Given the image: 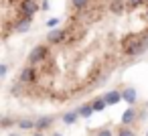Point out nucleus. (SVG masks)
I'll return each instance as SVG.
<instances>
[{"label": "nucleus", "mask_w": 148, "mask_h": 136, "mask_svg": "<svg viewBox=\"0 0 148 136\" xmlns=\"http://www.w3.org/2000/svg\"><path fill=\"white\" fill-rule=\"evenodd\" d=\"M144 2H146V0H126V6L128 8H136V6H140Z\"/></svg>", "instance_id": "16"}, {"label": "nucleus", "mask_w": 148, "mask_h": 136, "mask_svg": "<svg viewBox=\"0 0 148 136\" xmlns=\"http://www.w3.org/2000/svg\"><path fill=\"white\" fill-rule=\"evenodd\" d=\"M91 106H93V110H95V112H101V110L108 106V102H106V98H97V100H93V102H91Z\"/></svg>", "instance_id": "13"}, {"label": "nucleus", "mask_w": 148, "mask_h": 136, "mask_svg": "<svg viewBox=\"0 0 148 136\" xmlns=\"http://www.w3.org/2000/svg\"><path fill=\"white\" fill-rule=\"evenodd\" d=\"M146 136H148V130H146Z\"/></svg>", "instance_id": "25"}, {"label": "nucleus", "mask_w": 148, "mask_h": 136, "mask_svg": "<svg viewBox=\"0 0 148 136\" xmlns=\"http://www.w3.org/2000/svg\"><path fill=\"white\" fill-rule=\"evenodd\" d=\"M51 136H63V134H61V132H53Z\"/></svg>", "instance_id": "22"}, {"label": "nucleus", "mask_w": 148, "mask_h": 136, "mask_svg": "<svg viewBox=\"0 0 148 136\" xmlns=\"http://www.w3.org/2000/svg\"><path fill=\"white\" fill-rule=\"evenodd\" d=\"M65 37H67V31H63V29H55V31H49V35H47V43L55 45V43L65 41Z\"/></svg>", "instance_id": "3"}, {"label": "nucleus", "mask_w": 148, "mask_h": 136, "mask_svg": "<svg viewBox=\"0 0 148 136\" xmlns=\"http://www.w3.org/2000/svg\"><path fill=\"white\" fill-rule=\"evenodd\" d=\"M122 47H124V51H126L130 57L142 55V53L146 51V47H148V33H146V37H142V39H136V37H128V39H124Z\"/></svg>", "instance_id": "1"}, {"label": "nucleus", "mask_w": 148, "mask_h": 136, "mask_svg": "<svg viewBox=\"0 0 148 136\" xmlns=\"http://www.w3.org/2000/svg\"><path fill=\"white\" fill-rule=\"evenodd\" d=\"M136 118H138V112H136V108L134 106H128V110L122 114V124H134L136 122Z\"/></svg>", "instance_id": "4"}, {"label": "nucleus", "mask_w": 148, "mask_h": 136, "mask_svg": "<svg viewBox=\"0 0 148 136\" xmlns=\"http://www.w3.org/2000/svg\"><path fill=\"white\" fill-rule=\"evenodd\" d=\"M118 136H136V132H134L128 124H122V128L118 130Z\"/></svg>", "instance_id": "15"}, {"label": "nucleus", "mask_w": 148, "mask_h": 136, "mask_svg": "<svg viewBox=\"0 0 148 136\" xmlns=\"http://www.w3.org/2000/svg\"><path fill=\"white\" fill-rule=\"evenodd\" d=\"M6 71H8V69H6V65H0V77H2V79L6 77Z\"/></svg>", "instance_id": "21"}, {"label": "nucleus", "mask_w": 148, "mask_h": 136, "mask_svg": "<svg viewBox=\"0 0 148 136\" xmlns=\"http://www.w3.org/2000/svg\"><path fill=\"white\" fill-rule=\"evenodd\" d=\"M77 118H79V112H67V114L63 116V122H65V124H75Z\"/></svg>", "instance_id": "14"}, {"label": "nucleus", "mask_w": 148, "mask_h": 136, "mask_svg": "<svg viewBox=\"0 0 148 136\" xmlns=\"http://www.w3.org/2000/svg\"><path fill=\"white\" fill-rule=\"evenodd\" d=\"M103 98H106L108 106H114V104H118V102H122V100H124V98H122V91H116V89H114V91H108Z\"/></svg>", "instance_id": "8"}, {"label": "nucleus", "mask_w": 148, "mask_h": 136, "mask_svg": "<svg viewBox=\"0 0 148 136\" xmlns=\"http://www.w3.org/2000/svg\"><path fill=\"white\" fill-rule=\"evenodd\" d=\"M47 55H49V47H47V45H37V47L31 51V55H29V63H31V65H37V63H41Z\"/></svg>", "instance_id": "2"}, {"label": "nucleus", "mask_w": 148, "mask_h": 136, "mask_svg": "<svg viewBox=\"0 0 148 136\" xmlns=\"http://www.w3.org/2000/svg\"><path fill=\"white\" fill-rule=\"evenodd\" d=\"M59 23H61V19H49V21H47V27L53 29V27H57Z\"/></svg>", "instance_id": "18"}, {"label": "nucleus", "mask_w": 148, "mask_h": 136, "mask_svg": "<svg viewBox=\"0 0 148 136\" xmlns=\"http://www.w3.org/2000/svg\"><path fill=\"white\" fill-rule=\"evenodd\" d=\"M97 136H114V132H112L110 128H103V130H99V132H97Z\"/></svg>", "instance_id": "20"}, {"label": "nucleus", "mask_w": 148, "mask_h": 136, "mask_svg": "<svg viewBox=\"0 0 148 136\" xmlns=\"http://www.w3.org/2000/svg\"><path fill=\"white\" fill-rule=\"evenodd\" d=\"M16 126L23 128V130H35L37 128V120H16Z\"/></svg>", "instance_id": "10"}, {"label": "nucleus", "mask_w": 148, "mask_h": 136, "mask_svg": "<svg viewBox=\"0 0 148 136\" xmlns=\"http://www.w3.org/2000/svg\"><path fill=\"white\" fill-rule=\"evenodd\" d=\"M51 124H53V116H41V118H37V128L35 130H45Z\"/></svg>", "instance_id": "9"}, {"label": "nucleus", "mask_w": 148, "mask_h": 136, "mask_svg": "<svg viewBox=\"0 0 148 136\" xmlns=\"http://www.w3.org/2000/svg\"><path fill=\"white\" fill-rule=\"evenodd\" d=\"M10 124H16V120H10V118H2V128H8Z\"/></svg>", "instance_id": "19"}, {"label": "nucleus", "mask_w": 148, "mask_h": 136, "mask_svg": "<svg viewBox=\"0 0 148 136\" xmlns=\"http://www.w3.org/2000/svg\"><path fill=\"white\" fill-rule=\"evenodd\" d=\"M21 10H23V14H35L39 10V6L35 0H21Z\"/></svg>", "instance_id": "6"}, {"label": "nucleus", "mask_w": 148, "mask_h": 136, "mask_svg": "<svg viewBox=\"0 0 148 136\" xmlns=\"http://www.w3.org/2000/svg\"><path fill=\"white\" fill-rule=\"evenodd\" d=\"M124 6H126V2H124V0H114L110 8H112V12H114V14H122Z\"/></svg>", "instance_id": "12"}, {"label": "nucleus", "mask_w": 148, "mask_h": 136, "mask_svg": "<svg viewBox=\"0 0 148 136\" xmlns=\"http://www.w3.org/2000/svg\"><path fill=\"white\" fill-rule=\"evenodd\" d=\"M8 136H18V134H8Z\"/></svg>", "instance_id": "24"}, {"label": "nucleus", "mask_w": 148, "mask_h": 136, "mask_svg": "<svg viewBox=\"0 0 148 136\" xmlns=\"http://www.w3.org/2000/svg\"><path fill=\"white\" fill-rule=\"evenodd\" d=\"M35 79H37V73H35L33 65H31V67H25V69L21 71V83H33Z\"/></svg>", "instance_id": "5"}, {"label": "nucleus", "mask_w": 148, "mask_h": 136, "mask_svg": "<svg viewBox=\"0 0 148 136\" xmlns=\"http://www.w3.org/2000/svg\"><path fill=\"white\" fill-rule=\"evenodd\" d=\"M77 112H79V116H81V118H89L95 110H93V106H91V104H83V106H79V110H77Z\"/></svg>", "instance_id": "11"}, {"label": "nucleus", "mask_w": 148, "mask_h": 136, "mask_svg": "<svg viewBox=\"0 0 148 136\" xmlns=\"http://www.w3.org/2000/svg\"><path fill=\"white\" fill-rule=\"evenodd\" d=\"M71 2H73V6H75V8H85L89 0H71Z\"/></svg>", "instance_id": "17"}, {"label": "nucleus", "mask_w": 148, "mask_h": 136, "mask_svg": "<svg viewBox=\"0 0 148 136\" xmlns=\"http://www.w3.org/2000/svg\"><path fill=\"white\" fill-rule=\"evenodd\" d=\"M33 136H43V134L41 132H33Z\"/></svg>", "instance_id": "23"}, {"label": "nucleus", "mask_w": 148, "mask_h": 136, "mask_svg": "<svg viewBox=\"0 0 148 136\" xmlns=\"http://www.w3.org/2000/svg\"><path fill=\"white\" fill-rule=\"evenodd\" d=\"M122 98H124V102H128L130 106H134V104H136L138 93H136V89H134V87H126V89L122 91Z\"/></svg>", "instance_id": "7"}]
</instances>
